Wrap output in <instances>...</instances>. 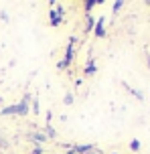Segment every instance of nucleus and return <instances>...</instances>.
<instances>
[{"label": "nucleus", "instance_id": "f257e3e1", "mask_svg": "<svg viewBox=\"0 0 150 154\" xmlns=\"http://www.w3.org/2000/svg\"><path fill=\"white\" fill-rule=\"evenodd\" d=\"M75 37H69V43H67V49H65V57L61 61L57 63V69H65V67H69L75 59Z\"/></svg>", "mask_w": 150, "mask_h": 154}, {"label": "nucleus", "instance_id": "f03ea898", "mask_svg": "<svg viewBox=\"0 0 150 154\" xmlns=\"http://www.w3.org/2000/svg\"><path fill=\"white\" fill-rule=\"evenodd\" d=\"M67 16V10L63 6H49V20H51V26H59V24L65 20Z\"/></svg>", "mask_w": 150, "mask_h": 154}, {"label": "nucleus", "instance_id": "7ed1b4c3", "mask_svg": "<svg viewBox=\"0 0 150 154\" xmlns=\"http://www.w3.org/2000/svg\"><path fill=\"white\" fill-rule=\"evenodd\" d=\"M31 100H32L31 93H24V97L16 103V116H20V118H23V116H26L29 112H31Z\"/></svg>", "mask_w": 150, "mask_h": 154}, {"label": "nucleus", "instance_id": "20e7f679", "mask_svg": "<svg viewBox=\"0 0 150 154\" xmlns=\"http://www.w3.org/2000/svg\"><path fill=\"white\" fill-rule=\"evenodd\" d=\"M103 24H106V18H103V16H99V18L95 20V26H93V35L97 38H103V37H106V26H103Z\"/></svg>", "mask_w": 150, "mask_h": 154}, {"label": "nucleus", "instance_id": "39448f33", "mask_svg": "<svg viewBox=\"0 0 150 154\" xmlns=\"http://www.w3.org/2000/svg\"><path fill=\"white\" fill-rule=\"evenodd\" d=\"M26 138L31 140L32 144H35V146H41V144H45V142H47V136H45V134H43V132H31V134H29V136H26Z\"/></svg>", "mask_w": 150, "mask_h": 154}, {"label": "nucleus", "instance_id": "423d86ee", "mask_svg": "<svg viewBox=\"0 0 150 154\" xmlns=\"http://www.w3.org/2000/svg\"><path fill=\"white\" fill-rule=\"evenodd\" d=\"M95 73H97V67H95V61H93V59H87L85 67H83V75L91 77V75H95Z\"/></svg>", "mask_w": 150, "mask_h": 154}, {"label": "nucleus", "instance_id": "0eeeda50", "mask_svg": "<svg viewBox=\"0 0 150 154\" xmlns=\"http://www.w3.org/2000/svg\"><path fill=\"white\" fill-rule=\"evenodd\" d=\"M93 144H73V148L71 150H75L77 154H89L91 150H93Z\"/></svg>", "mask_w": 150, "mask_h": 154}, {"label": "nucleus", "instance_id": "6e6552de", "mask_svg": "<svg viewBox=\"0 0 150 154\" xmlns=\"http://www.w3.org/2000/svg\"><path fill=\"white\" fill-rule=\"evenodd\" d=\"M93 26H95V18L91 14H85V26H83V31L85 32H93Z\"/></svg>", "mask_w": 150, "mask_h": 154}, {"label": "nucleus", "instance_id": "1a4fd4ad", "mask_svg": "<svg viewBox=\"0 0 150 154\" xmlns=\"http://www.w3.org/2000/svg\"><path fill=\"white\" fill-rule=\"evenodd\" d=\"M0 116H16V103L2 108V109H0Z\"/></svg>", "mask_w": 150, "mask_h": 154}, {"label": "nucleus", "instance_id": "9d476101", "mask_svg": "<svg viewBox=\"0 0 150 154\" xmlns=\"http://www.w3.org/2000/svg\"><path fill=\"white\" fill-rule=\"evenodd\" d=\"M97 4H102V0L97 2V0H87L85 4H83V8H85V14H91V8H95Z\"/></svg>", "mask_w": 150, "mask_h": 154}, {"label": "nucleus", "instance_id": "9b49d317", "mask_svg": "<svg viewBox=\"0 0 150 154\" xmlns=\"http://www.w3.org/2000/svg\"><path fill=\"white\" fill-rule=\"evenodd\" d=\"M43 134L47 136V138H51V140H55L57 138V132H55V128L49 124V126H45V130H43Z\"/></svg>", "mask_w": 150, "mask_h": 154}, {"label": "nucleus", "instance_id": "f8f14e48", "mask_svg": "<svg viewBox=\"0 0 150 154\" xmlns=\"http://www.w3.org/2000/svg\"><path fill=\"white\" fill-rule=\"evenodd\" d=\"M31 109H32V112H35V116H39L41 108H39V97H37V95H35V97H32V100H31Z\"/></svg>", "mask_w": 150, "mask_h": 154}, {"label": "nucleus", "instance_id": "ddd939ff", "mask_svg": "<svg viewBox=\"0 0 150 154\" xmlns=\"http://www.w3.org/2000/svg\"><path fill=\"white\" fill-rule=\"evenodd\" d=\"M122 85H124V87H126V89H128V91H130V93H132L134 97H138V100H140V101L144 100V95H142V93H140V91H138V89H132V87H130V85H128V83H122Z\"/></svg>", "mask_w": 150, "mask_h": 154}, {"label": "nucleus", "instance_id": "4468645a", "mask_svg": "<svg viewBox=\"0 0 150 154\" xmlns=\"http://www.w3.org/2000/svg\"><path fill=\"white\" fill-rule=\"evenodd\" d=\"M73 101H75L73 93H71V91H67V93H65V97H63V103H65V106H73Z\"/></svg>", "mask_w": 150, "mask_h": 154}, {"label": "nucleus", "instance_id": "2eb2a0df", "mask_svg": "<svg viewBox=\"0 0 150 154\" xmlns=\"http://www.w3.org/2000/svg\"><path fill=\"white\" fill-rule=\"evenodd\" d=\"M130 150H132V152H138V150H140V140H132V142H130Z\"/></svg>", "mask_w": 150, "mask_h": 154}, {"label": "nucleus", "instance_id": "dca6fc26", "mask_svg": "<svg viewBox=\"0 0 150 154\" xmlns=\"http://www.w3.org/2000/svg\"><path fill=\"white\" fill-rule=\"evenodd\" d=\"M124 6V2H122V0H118V2H114V4H112V10H114V12H120V8Z\"/></svg>", "mask_w": 150, "mask_h": 154}, {"label": "nucleus", "instance_id": "f3484780", "mask_svg": "<svg viewBox=\"0 0 150 154\" xmlns=\"http://www.w3.org/2000/svg\"><path fill=\"white\" fill-rule=\"evenodd\" d=\"M0 18H2L4 23H8V20H10V16H8V12H6V10H0Z\"/></svg>", "mask_w": 150, "mask_h": 154}, {"label": "nucleus", "instance_id": "a211bd4d", "mask_svg": "<svg viewBox=\"0 0 150 154\" xmlns=\"http://www.w3.org/2000/svg\"><path fill=\"white\" fill-rule=\"evenodd\" d=\"M89 154H106V152H103V150H99V148L95 146V148H93V150H91V152H89Z\"/></svg>", "mask_w": 150, "mask_h": 154}, {"label": "nucleus", "instance_id": "6ab92c4d", "mask_svg": "<svg viewBox=\"0 0 150 154\" xmlns=\"http://www.w3.org/2000/svg\"><path fill=\"white\" fill-rule=\"evenodd\" d=\"M65 154H77L75 150H65Z\"/></svg>", "mask_w": 150, "mask_h": 154}, {"label": "nucleus", "instance_id": "aec40b11", "mask_svg": "<svg viewBox=\"0 0 150 154\" xmlns=\"http://www.w3.org/2000/svg\"><path fill=\"white\" fill-rule=\"evenodd\" d=\"M146 65H148V67H150V55H148V61H146Z\"/></svg>", "mask_w": 150, "mask_h": 154}]
</instances>
